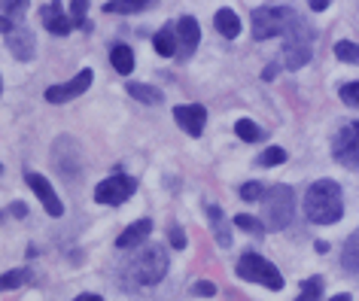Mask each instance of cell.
Masks as SVG:
<instances>
[{"label":"cell","instance_id":"6da1fadb","mask_svg":"<svg viewBox=\"0 0 359 301\" xmlns=\"http://www.w3.org/2000/svg\"><path fill=\"white\" fill-rule=\"evenodd\" d=\"M250 22H253L256 40L286 37V43H311V37H313V31L290 6H259V10H253V19Z\"/></svg>","mask_w":359,"mask_h":301},{"label":"cell","instance_id":"7a4b0ae2","mask_svg":"<svg viewBox=\"0 0 359 301\" xmlns=\"http://www.w3.org/2000/svg\"><path fill=\"white\" fill-rule=\"evenodd\" d=\"M304 216L313 225H332L344 216V198L335 180H317L304 195Z\"/></svg>","mask_w":359,"mask_h":301},{"label":"cell","instance_id":"3957f363","mask_svg":"<svg viewBox=\"0 0 359 301\" xmlns=\"http://www.w3.org/2000/svg\"><path fill=\"white\" fill-rule=\"evenodd\" d=\"M292 214H295V195L286 183H277L265 192L262 198V223L268 232H280L292 223Z\"/></svg>","mask_w":359,"mask_h":301},{"label":"cell","instance_id":"277c9868","mask_svg":"<svg viewBox=\"0 0 359 301\" xmlns=\"http://www.w3.org/2000/svg\"><path fill=\"white\" fill-rule=\"evenodd\" d=\"M128 274H131L134 283H140V286H156V283H161L168 274L165 246H156V244L143 246V250L128 262Z\"/></svg>","mask_w":359,"mask_h":301},{"label":"cell","instance_id":"5b68a950","mask_svg":"<svg viewBox=\"0 0 359 301\" xmlns=\"http://www.w3.org/2000/svg\"><path fill=\"white\" fill-rule=\"evenodd\" d=\"M235 271H238L241 280L262 283V286L274 289V292L283 289V274L277 271V265L262 259V255H256V253H244V255H241L238 265H235Z\"/></svg>","mask_w":359,"mask_h":301},{"label":"cell","instance_id":"8992f818","mask_svg":"<svg viewBox=\"0 0 359 301\" xmlns=\"http://www.w3.org/2000/svg\"><path fill=\"white\" fill-rule=\"evenodd\" d=\"M134 192H137V180H134V176H128V174H113V176H107L104 183H97L95 201H97V204L119 207V204H125V201L131 198Z\"/></svg>","mask_w":359,"mask_h":301},{"label":"cell","instance_id":"52a82bcc","mask_svg":"<svg viewBox=\"0 0 359 301\" xmlns=\"http://www.w3.org/2000/svg\"><path fill=\"white\" fill-rule=\"evenodd\" d=\"M335 162H341L344 167H359V122H350L338 131L335 137V149H332Z\"/></svg>","mask_w":359,"mask_h":301},{"label":"cell","instance_id":"ba28073f","mask_svg":"<svg viewBox=\"0 0 359 301\" xmlns=\"http://www.w3.org/2000/svg\"><path fill=\"white\" fill-rule=\"evenodd\" d=\"M92 70H79V74L70 79V83H61V85H52V88H46V101L49 104H65V101H70V97H79L86 92L88 85H92Z\"/></svg>","mask_w":359,"mask_h":301},{"label":"cell","instance_id":"9c48e42d","mask_svg":"<svg viewBox=\"0 0 359 301\" xmlns=\"http://www.w3.org/2000/svg\"><path fill=\"white\" fill-rule=\"evenodd\" d=\"M174 119L189 137H201L204 125H208V110H204L201 104H183V107L174 110Z\"/></svg>","mask_w":359,"mask_h":301},{"label":"cell","instance_id":"30bf717a","mask_svg":"<svg viewBox=\"0 0 359 301\" xmlns=\"http://www.w3.org/2000/svg\"><path fill=\"white\" fill-rule=\"evenodd\" d=\"M28 186L40 198V204L46 207L49 216H65V204H61V198L55 195V189H52V183L46 180V176L43 174H28Z\"/></svg>","mask_w":359,"mask_h":301},{"label":"cell","instance_id":"8fae6325","mask_svg":"<svg viewBox=\"0 0 359 301\" xmlns=\"http://www.w3.org/2000/svg\"><path fill=\"white\" fill-rule=\"evenodd\" d=\"M40 19L46 24V31L55 34V37H65V34H70L76 28V24L70 22V15H65V4H61V0H52V4L43 6Z\"/></svg>","mask_w":359,"mask_h":301},{"label":"cell","instance_id":"7c38bea8","mask_svg":"<svg viewBox=\"0 0 359 301\" xmlns=\"http://www.w3.org/2000/svg\"><path fill=\"white\" fill-rule=\"evenodd\" d=\"M6 37V46H10V52L19 61H31L34 52H37V43H34V34L25 28V24H15V28L10 34H4Z\"/></svg>","mask_w":359,"mask_h":301},{"label":"cell","instance_id":"4fadbf2b","mask_svg":"<svg viewBox=\"0 0 359 301\" xmlns=\"http://www.w3.org/2000/svg\"><path fill=\"white\" fill-rule=\"evenodd\" d=\"M149 234H152V223H149V219H137V223H131L119 237H116V246H119V250L143 246V241H147Z\"/></svg>","mask_w":359,"mask_h":301},{"label":"cell","instance_id":"5bb4252c","mask_svg":"<svg viewBox=\"0 0 359 301\" xmlns=\"http://www.w3.org/2000/svg\"><path fill=\"white\" fill-rule=\"evenodd\" d=\"M177 37H180V49H183L186 55L198 49L201 28H198V22H195V15H183V19L177 22Z\"/></svg>","mask_w":359,"mask_h":301},{"label":"cell","instance_id":"9a60e30c","mask_svg":"<svg viewBox=\"0 0 359 301\" xmlns=\"http://www.w3.org/2000/svg\"><path fill=\"white\" fill-rule=\"evenodd\" d=\"M28 4L31 0H4L0 4V28H4V34H10L15 24H22V15L28 13Z\"/></svg>","mask_w":359,"mask_h":301},{"label":"cell","instance_id":"2e32d148","mask_svg":"<svg viewBox=\"0 0 359 301\" xmlns=\"http://www.w3.org/2000/svg\"><path fill=\"white\" fill-rule=\"evenodd\" d=\"M204 210H208L210 228H213V234H217V244L219 246H231V232H229V223H226V214H222V207L208 204Z\"/></svg>","mask_w":359,"mask_h":301},{"label":"cell","instance_id":"e0dca14e","mask_svg":"<svg viewBox=\"0 0 359 301\" xmlns=\"http://www.w3.org/2000/svg\"><path fill=\"white\" fill-rule=\"evenodd\" d=\"M152 46H156V52L161 58H174L177 55V46H180V37H177V28H161L156 37H152Z\"/></svg>","mask_w":359,"mask_h":301},{"label":"cell","instance_id":"ac0fdd59","mask_svg":"<svg viewBox=\"0 0 359 301\" xmlns=\"http://www.w3.org/2000/svg\"><path fill=\"white\" fill-rule=\"evenodd\" d=\"M311 61V43H286L283 49V64L290 70H299Z\"/></svg>","mask_w":359,"mask_h":301},{"label":"cell","instance_id":"d6986e66","mask_svg":"<svg viewBox=\"0 0 359 301\" xmlns=\"http://www.w3.org/2000/svg\"><path fill=\"white\" fill-rule=\"evenodd\" d=\"M213 24H217V31L226 40H235L241 34V19L231 10H217V15H213Z\"/></svg>","mask_w":359,"mask_h":301},{"label":"cell","instance_id":"ffe728a7","mask_svg":"<svg viewBox=\"0 0 359 301\" xmlns=\"http://www.w3.org/2000/svg\"><path fill=\"white\" fill-rule=\"evenodd\" d=\"M128 94L140 104H149V107H156V104L165 101V94H161L156 85H147V83H128Z\"/></svg>","mask_w":359,"mask_h":301},{"label":"cell","instance_id":"44dd1931","mask_svg":"<svg viewBox=\"0 0 359 301\" xmlns=\"http://www.w3.org/2000/svg\"><path fill=\"white\" fill-rule=\"evenodd\" d=\"M156 0H110V4H104V13L110 15H131V13H143L147 6H152Z\"/></svg>","mask_w":359,"mask_h":301},{"label":"cell","instance_id":"7402d4cb","mask_svg":"<svg viewBox=\"0 0 359 301\" xmlns=\"http://www.w3.org/2000/svg\"><path fill=\"white\" fill-rule=\"evenodd\" d=\"M341 265H344L350 274H359V232L347 237L344 250H341Z\"/></svg>","mask_w":359,"mask_h":301},{"label":"cell","instance_id":"603a6c76","mask_svg":"<svg viewBox=\"0 0 359 301\" xmlns=\"http://www.w3.org/2000/svg\"><path fill=\"white\" fill-rule=\"evenodd\" d=\"M110 64L119 70L122 76H128L131 70H134V52L128 46H113L110 49Z\"/></svg>","mask_w":359,"mask_h":301},{"label":"cell","instance_id":"cb8c5ba5","mask_svg":"<svg viewBox=\"0 0 359 301\" xmlns=\"http://www.w3.org/2000/svg\"><path fill=\"white\" fill-rule=\"evenodd\" d=\"M235 134L241 140H247V144H259V140H262V128H259L253 119H238L235 122Z\"/></svg>","mask_w":359,"mask_h":301},{"label":"cell","instance_id":"d4e9b609","mask_svg":"<svg viewBox=\"0 0 359 301\" xmlns=\"http://www.w3.org/2000/svg\"><path fill=\"white\" fill-rule=\"evenodd\" d=\"M332 52H335V58H338V61H344V64H359V46H356V43L338 40Z\"/></svg>","mask_w":359,"mask_h":301},{"label":"cell","instance_id":"484cf974","mask_svg":"<svg viewBox=\"0 0 359 301\" xmlns=\"http://www.w3.org/2000/svg\"><path fill=\"white\" fill-rule=\"evenodd\" d=\"M235 225L241 228V232H247V234H265V232H268L262 219H256V216H247V214L235 216Z\"/></svg>","mask_w":359,"mask_h":301},{"label":"cell","instance_id":"4316f807","mask_svg":"<svg viewBox=\"0 0 359 301\" xmlns=\"http://www.w3.org/2000/svg\"><path fill=\"white\" fill-rule=\"evenodd\" d=\"M320 295H323V280H320V277H311V280L302 283L299 301H320Z\"/></svg>","mask_w":359,"mask_h":301},{"label":"cell","instance_id":"83f0119b","mask_svg":"<svg viewBox=\"0 0 359 301\" xmlns=\"http://www.w3.org/2000/svg\"><path fill=\"white\" fill-rule=\"evenodd\" d=\"M86 13H88V0H70V22H74L76 28H88Z\"/></svg>","mask_w":359,"mask_h":301},{"label":"cell","instance_id":"f1b7e54d","mask_svg":"<svg viewBox=\"0 0 359 301\" xmlns=\"http://www.w3.org/2000/svg\"><path fill=\"white\" fill-rule=\"evenodd\" d=\"M31 280V271L28 268H19V271H6L4 280H0V286L4 289H13V286H22V283Z\"/></svg>","mask_w":359,"mask_h":301},{"label":"cell","instance_id":"f546056e","mask_svg":"<svg viewBox=\"0 0 359 301\" xmlns=\"http://www.w3.org/2000/svg\"><path fill=\"white\" fill-rule=\"evenodd\" d=\"M283 162H286V149H280V146H271L259 155V164H265V167H274V164H283Z\"/></svg>","mask_w":359,"mask_h":301},{"label":"cell","instance_id":"4dcf8cb0","mask_svg":"<svg viewBox=\"0 0 359 301\" xmlns=\"http://www.w3.org/2000/svg\"><path fill=\"white\" fill-rule=\"evenodd\" d=\"M265 186L262 183H247V186H241V198L244 201H262L265 198Z\"/></svg>","mask_w":359,"mask_h":301},{"label":"cell","instance_id":"1f68e13d","mask_svg":"<svg viewBox=\"0 0 359 301\" xmlns=\"http://www.w3.org/2000/svg\"><path fill=\"white\" fill-rule=\"evenodd\" d=\"M341 101H344L347 107H359V83L341 85Z\"/></svg>","mask_w":359,"mask_h":301},{"label":"cell","instance_id":"d6a6232c","mask_svg":"<svg viewBox=\"0 0 359 301\" xmlns=\"http://www.w3.org/2000/svg\"><path fill=\"white\" fill-rule=\"evenodd\" d=\"M192 292H195V295H201V298H210V295H217V286H213L210 280H198L192 286Z\"/></svg>","mask_w":359,"mask_h":301},{"label":"cell","instance_id":"836d02e7","mask_svg":"<svg viewBox=\"0 0 359 301\" xmlns=\"http://www.w3.org/2000/svg\"><path fill=\"white\" fill-rule=\"evenodd\" d=\"M170 244H174L177 246V250H183V246H186V234H183V228H180V225H170Z\"/></svg>","mask_w":359,"mask_h":301},{"label":"cell","instance_id":"e575fe53","mask_svg":"<svg viewBox=\"0 0 359 301\" xmlns=\"http://www.w3.org/2000/svg\"><path fill=\"white\" fill-rule=\"evenodd\" d=\"M308 6H311L313 13H323V10L329 6V0H308Z\"/></svg>","mask_w":359,"mask_h":301},{"label":"cell","instance_id":"d590c367","mask_svg":"<svg viewBox=\"0 0 359 301\" xmlns=\"http://www.w3.org/2000/svg\"><path fill=\"white\" fill-rule=\"evenodd\" d=\"M10 214H13V216H28V207H25V204H13Z\"/></svg>","mask_w":359,"mask_h":301},{"label":"cell","instance_id":"8d00e7d4","mask_svg":"<svg viewBox=\"0 0 359 301\" xmlns=\"http://www.w3.org/2000/svg\"><path fill=\"white\" fill-rule=\"evenodd\" d=\"M74 301H104L101 295H92V292H83V295H76Z\"/></svg>","mask_w":359,"mask_h":301},{"label":"cell","instance_id":"74e56055","mask_svg":"<svg viewBox=\"0 0 359 301\" xmlns=\"http://www.w3.org/2000/svg\"><path fill=\"white\" fill-rule=\"evenodd\" d=\"M274 74H277V67L271 64V67H265V74H262V76H265V79H274Z\"/></svg>","mask_w":359,"mask_h":301},{"label":"cell","instance_id":"f35d334b","mask_svg":"<svg viewBox=\"0 0 359 301\" xmlns=\"http://www.w3.org/2000/svg\"><path fill=\"white\" fill-rule=\"evenodd\" d=\"M332 301H353V298H350V295H335Z\"/></svg>","mask_w":359,"mask_h":301}]
</instances>
